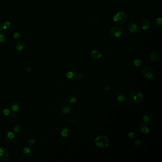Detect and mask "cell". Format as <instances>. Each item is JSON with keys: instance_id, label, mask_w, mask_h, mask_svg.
Returning a JSON list of instances; mask_svg holds the SVG:
<instances>
[{"instance_id": "8992f818", "label": "cell", "mask_w": 162, "mask_h": 162, "mask_svg": "<svg viewBox=\"0 0 162 162\" xmlns=\"http://www.w3.org/2000/svg\"><path fill=\"white\" fill-rule=\"evenodd\" d=\"M110 33L113 37L116 38H118L122 36L123 32L121 28L117 26H115L111 28Z\"/></svg>"}, {"instance_id": "52a82bcc", "label": "cell", "mask_w": 162, "mask_h": 162, "mask_svg": "<svg viewBox=\"0 0 162 162\" xmlns=\"http://www.w3.org/2000/svg\"><path fill=\"white\" fill-rule=\"evenodd\" d=\"M60 133L63 137L68 138L70 137L72 135V131L68 126H64L61 129Z\"/></svg>"}, {"instance_id": "d6986e66", "label": "cell", "mask_w": 162, "mask_h": 162, "mask_svg": "<svg viewBox=\"0 0 162 162\" xmlns=\"http://www.w3.org/2000/svg\"><path fill=\"white\" fill-rule=\"evenodd\" d=\"M10 113H11V111L9 108H3L1 109L0 111L1 115L4 117H8L9 115H10Z\"/></svg>"}, {"instance_id": "4316f807", "label": "cell", "mask_w": 162, "mask_h": 162, "mask_svg": "<svg viewBox=\"0 0 162 162\" xmlns=\"http://www.w3.org/2000/svg\"><path fill=\"white\" fill-rule=\"evenodd\" d=\"M23 127L21 125H17L14 127V131L16 133H21L23 132Z\"/></svg>"}, {"instance_id": "2e32d148", "label": "cell", "mask_w": 162, "mask_h": 162, "mask_svg": "<svg viewBox=\"0 0 162 162\" xmlns=\"http://www.w3.org/2000/svg\"><path fill=\"white\" fill-rule=\"evenodd\" d=\"M32 153V150L31 148L29 147H25L22 150V154L23 155L26 157H29L30 156H31Z\"/></svg>"}, {"instance_id": "5b68a950", "label": "cell", "mask_w": 162, "mask_h": 162, "mask_svg": "<svg viewBox=\"0 0 162 162\" xmlns=\"http://www.w3.org/2000/svg\"><path fill=\"white\" fill-rule=\"evenodd\" d=\"M10 153L9 151L5 146H0V160L6 161L9 159Z\"/></svg>"}, {"instance_id": "e0dca14e", "label": "cell", "mask_w": 162, "mask_h": 162, "mask_svg": "<svg viewBox=\"0 0 162 162\" xmlns=\"http://www.w3.org/2000/svg\"><path fill=\"white\" fill-rule=\"evenodd\" d=\"M72 111L71 107L69 105H65L63 106L61 109V113L64 115H68L70 114Z\"/></svg>"}, {"instance_id": "484cf974", "label": "cell", "mask_w": 162, "mask_h": 162, "mask_svg": "<svg viewBox=\"0 0 162 162\" xmlns=\"http://www.w3.org/2000/svg\"><path fill=\"white\" fill-rule=\"evenodd\" d=\"M27 144L29 147H33L36 144V141L33 138H29L27 140Z\"/></svg>"}, {"instance_id": "277c9868", "label": "cell", "mask_w": 162, "mask_h": 162, "mask_svg": "<svg viewBox=\"0 0 162 162\" xmlns=\"http://www.w3.org/2000/svg\"><path fill=\"white\" fill-rule=\"evenodd\" d=\"M109 140L106 136H99L95 140V144L100 148L105 149L108 146Z\"/></svg>"}, {"instance_id": "cb8c5ba5", "label": "cell", "mask_w": 162, "mask_h": 162, "mask_svg": "<svg viewBox=\"0 0 162 162\" xmlns=\"http://www.w3.org/2000/svg\"><path fill=\"white\" fill-rule=\"evenodd\" d=\"M134 146H135L136 148H141L143 146L142 142L140 140L137 139L135 140L134 142Z\"/></svg>"}, {"instance_id": "7a4b0ae2", "label": "cell", "mask_w": 162, "mask_h": 162, "mask_svg": "<svg viewBox=\"0 0 162 162\" xmlns=\"http://www.w3.org/2000/svg\"><path fill=\"white\" fill-rule=\"evenodd\" d=\"M127 14L123 12H119L116 14L113 17L114 23L117 25H123L127 21Z\"/></svg>"}, {"instance_id": "3957f363", "label": "cell", "mask_w": 162, "mask_h": 162, "mask_svg": "<svg viewBox=\"0 0 162 162\" xmlns=\"http://www.w3.org/2000/svg\"><path fill=\"white\" fill-rule=\"evenodd\" d=\"M141 74L144 79L150 80L153 78L154 73L153 69L148 66H145L142 69Z\"/></svg>"}, {"instance_id": "ffe728a7", "label": "cell", "mask_w": 162, "mask_h": 162, "mask_svg": "<svg viewBox=\"0 0 162 162\" xmlns=\"http://www.w3.org/2000/svg\"><path fill=\"white\" fill-rule=\"evenodd\" d=\"M143 119L144 122H149L152 119L151 115L148 112H146L143 114Z\"/></svg>"}, {"instance_id": "9a60e30c", "label": "cell", "mask_w": 162, "mask_h": 162, "mask_svg": "<svg viewBox=\"0 0 162 162\" xmlns=\"http://www.w3.org/2000/svg\"><path fill=\"white\" fill-rule=\"evenodd\" d=\"M10 107L11 109L14 112H17L19 111L21 108V104L17 101H13L10 106Z\"/></svg>"}, {"instance_id": "44dd1931", "label": "cell", "mask_w": 162, "mask_h": 162, "mask_svg": "<svg viewBox=\"0 0 162 162\" xmlns=\"http://www.w3.org/2000/svg\"><path fill=\"white\" fill-rule=\"evenodd\" d=\"M77 96L75 95H73L69 96L67 100H68V103L70 104H73L75 103L77 101Z\"/></svg>"}, {"instance_id": "ba28073f", "label": "cell", "mask_w": 162, "mask_h": 162, "mask_svg": "<svg viewBox=\"0 0 162 162\" xmlns=\"http://www.w3.org/2000/svg\"><path fill=\"white\" fill-rule=\"evenodd\" d=\"M140 25L143 30H146L151 28V22L148 19L144 18L140 21Z\"/></svg>"}, {"instance_id": "9c48e42d", "label": "cell", "mask_w": 162, "mask_h": 162, "mask_svg": "<svg viewBox=\"0 0 162 162\" xmlns=\"http://www.w3.org/2000/svg\"><path fill=\"white\" fill-rule=\"evenodd\" d=\"M5 139L8 143H12L15 139V135L13 131L8 130L5 133Z\"/></svg>"}, {"instance_id": "7402d4cb", "label": "cell", "mask_w": 162, "mask_h": 162, "mask_svg": "<svg viewBox=\"0 0 162 162\" xmlns=\"http://www.w3.org/2000/svg\"><path fill=\"white\" fill-rule=\"evenodd\" d=\"M133 65L135 68H139L142 67V62L139 59H135L133 61Z\"/></svg>"}, {"instance_id": "d6a6232c", "label": "cell", "mask_w": 162, "mask_h": 162, "mask_svg": "<svg viewBox=\"0 0 162 162\" xmlns=\"http://www.w3.org/2000/svg\"><path fill=\"white\" fill-rule=\"evenodd\" d=\"M27 71L28 72H30L31 71V68L30 67H28L27 68Z\"/></svg>"}, {"instance_id": "ac0fdd59", "label": "cell", "mask_w": 162, "mask_h": 162, "mask_svg": "<svg viewBox=\"0 0 162 162\" xmlns=\"http://www.w3.org/2000/svg\"><path fill=\"white\" fill-rule=\"evenodd\" d=\"M26 45L25 43L22 41H17L16 43V48L18 51H22L25 48Z\"/></svg>"}, {"instance_id": "d4e9b609", "label": "cell", "mask_w": 162, "mask_h": 162, "mask_svg": "<svg viewBox=\"0 0 162 162\" xmlns=\"http://www.w3.org/2000/svg\"><path fill=\"white\" fill-rule=\"evenodd\" d=\"M154 24L158 27H161L162 25V19L161 17L156 18L154 20Z\"/></svg>"}, {"instance_id": "603a6c76", "label": "cell", "mask_w": 162, "mask_h": 162, "mask_svg": "<svg viewBox=\"0 0 162 162\" xmlns=\"http://www.w3.org/2000/svg\"><path fill=\"white\" fill-rule=\"evenodd\" d=\"M117 100L118 101L122 102L125 100V95L124 94V93L122 92H119L117 94Z\"/></svg>"}, {"instance_id": "836d02e7", "label": "cell", "mask_w": 162, "mask_h": 162, "mask_svg": "<svg viewBox=\"0 0 162 162\" xmlns=\"http://www.w3.org/2000/svg\"></svg>"}, {"instance_id": "30bf717a", "label": "cell", "mask_w": 162, "mask_h": 162, "mask_svg": "<svg viewBox=\"0 0 162 162\" xmlns=\"http://www.w3.org/2000/svg\"><path fill=\"white\" fill-rule=\"evenodd\" d=\"M150 59L153 62H158L161 59V54L157 50L153 51L150 54Z\"/></svg>"}, {"instance_id": "4dcf8cb0", "label": "cell", "mask_w": 162, "mask_h": 162, "mask_svg": "<svg viewBox=\"0 0 162 162\" xmlns=\"http://www.w3.org/2000/svg\"><path fill=\"white\" fill-rule=\"evenodd\" d=\"M11 117V118H12L13 119H15L16 118H17V117H18V115H17V114L15 113V112H13L12 113Z\"/></svg>"}, {"instance_id": "f1b7e54d", "label": "cell", "mask_w": 162, "mask_h": 162, "mask_svg": "<svg viewBox=\"0 0 162 162\" xmlns=\"http://www.w3.org/2000/svg\"><path fill=\"white\" fill-rule=\"evenodd\" d=\"M6 40H7V37L5 34H3V33L0 34V42H5Z\"/></svg>"}, {"instance_id": "4fadbf2b", "label": "cell", "mask_w": 162, "mask_h": 162, "mask_svg": "<svg viewBox=\"0 0 162 162\" xmlns=\"http://www.w3.org/2000/svg\"><path fill=\"white\" fill-rule=\"evenodd\" d=\"M90 56L93 59H99L102 57V53L99 50H93L90 53Z\"/></svg>"}, {"instance_id": "6da1fadb", "label": "cell", "mask_w": 162, "mask_h": 162, "mask_svg": "<svg viewBox=\"0 0 162 162\" xmlns=\"http://www.w3.org/2000/svg\"><path fill=\"white\" fill-rule=\"evenodd\" d=\"M129 99L132 103L134 104H138L143 101L144 99V95L139 90H133L130 94Z\"/></svg>"}, {"instance_id": "7c38bea8", "label": "cell", "mask_w": 162, "mask_h": 162, "mask_svg": "<svg viewBox=\"0 0 162 162\" xmlns=\"http://www.w3.org/2000/svg\"><path fill=\"white\" fill-rule=\"evenodd\" d=\"M138 128L140 132L144 134H147L150 131L148 125L146 123L143 122L141 123L138 125Z\"/></svg>"}, {"instance_id": "1f68e13d", "label": "cell", "mask_w": 162, "mask_h": 162, "mask_svg": "<svg viewBox=\"0 0 162 162\" xmlns=\"http://www.w3.org/2000/svg\"><path fill=\"white\" fill-rule=\"evenodd\" d=\"M134 135H135V133L133 132H130L129 134H128V137L130 138H133L134 136Z\"/></svg>"}, {"instance_id": "5bb4252c", "label": "cell", "mask_w": 162, "mask_h": 162, "mask_svg": "<svg viewBox=\"0 0 162 162\" xmlns=\"http://www.w3.org/2000/svg\"><path fill=\"white\" fill-rule=\"evenodd\" d=\"M11 26V23L9 22L4 21L0 23V31H8Z\"/></svg>"}, {"instance_id": "83f0119b", "label": "cell", "mask_w": 162, "mask_h": 162, "mask_svg": "<svg viewBox=\"0 0 162 162\" xmlns=\"http://www.w3.org/2000/svg\"><path fill=\"white\" fill-rule=\"evenodd\" d=\"M75 76V72L73 70H70L67 73V77L68 78H72L73 77Z\"/></svg>"}, {"instance_id": "8fae6325", "label": "cell", "mask_w": 162, "mask_h": 162, "mask_svg": "<svg viewBox=\"0 0 162 162\" xmlns=\"http://www.w3.org/2000/svg\"><path fill=\"white\" fill-rule=\"evenodd\" d=\"M139 27L137 24L135 22H131L127 25V30L132 33H135L137 32Z\"/></svg>"}, {"instance_id": "f546056e", "label": "cell", "mask_w": 162, "mask_h": 162, "mask_svg": "<svg viewBox=\"0 0 162 162\" xmlns=\"http://www.w3.org/2000/svg\"><path fill=\"white\" fill-rule=\"evenodd\" d=\"M14 38L15 40H18L20 38V34L18 32H15L14 34Z\"/></svg>"}]
</instances>
